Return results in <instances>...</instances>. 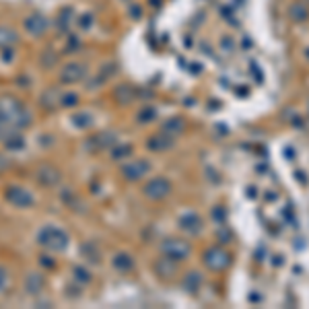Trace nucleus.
Instances as JSON below:
<instances>
[{"instance_id":"f257e3e1","label":"nucleus","mask_w":309,"mask_h":309,"mask_svg":"<svg viewBox=\"0 0 309 309\" xmlns=\"http://www.w3.org/2000/svg\"><path fill=\"white\" fill-rule=\"evenodd\" d=\"M40 243L45 247H50V249H64L68 246V237L64 235L60 229L48 227V229H43L40 233Z\"/></svg>"},{"instance_id":"f03ea898","label":"nucleus","mask_w":309,"mask_h":309,"mask_svg":"<svg viewBox=\"0 0 309 309\" xmlns=\"http://www.w3.org/2000/svg\"><path fill=\"white\" fill-rule=\"evenodd\" d=\"M163 254L167 256V260H184L190 254V246L180 239H169L163 243Z\"/></svg>"},{"instance_id":"7ed1b4c3","label":"nucleus","mask_w":309,"mask_h":309,"mask_svg":"<svg viewBox=\"0 0 309 309\" xmlns=\"http://www.w3.org/2000/svg\"><path fill=\"white\" fill-rule=\"evenodd\" d=\"M204 262H206V266L212 268V270H223V268L229 266L231 256L221 247H212L204 254Z\"/></svg>"},{"instance_id":"20e7f679","label":"nucleus","mask_w":309,"mask_h":309,"mask_svg":"<svg viewBox=\"0 0 309 309\" xmlns=\"http://www.w3.org/2000/svg\"><path fill=\"white\" fill-rule=\"evenodd\" d=\"M171 192V185L167 180H161V177H157V180H151L146 184V188H144V194L148 196V198H153V200H163L167 194Z\"/></svg>"},{"instance_id":"39448f33","label":"nucleus","mask_w":309,"mask_h":309,"mask_svg":"<svg viewBox=\"0 0 309 309\" xmlns=\"http://www.w3.org/2000/svg\"><path fill=\"white\" fill-rule=\"evenodd\" d=\"M27 29H29L31 33H43L45 31V27H48V21H45V19L41 17V15H33V17H29L27 19Z\"/></svg>"},{"instance_id":"423d86ee","label":"nucleus","mask_w":309,"mask_h":309,"mask_svg":"<svg viewBox=\"0 0 309 309\" xmlns=\"http://www.w3.org/2000/svg\"><path fill=\"white\" fill-rule=\"evenodd\" d=\"M146 171H148V163H144V161H134V165H128L126 169H124L126 177H132V180L143 177Z\"/></svg>"},{"instance_id":"0eeeda50","label":"nucleus","mask_w":309,"mask_h":309,"mask_svg":"<svg viewBox=\"0 0 309 309\" xmlns=\"http://www.w3.org/2000/svg\"><path fill=\"white\" fill-rule=\"evenodd\" d=\"M180 225L184 229H188V231H192V233H198L200 231V225H202V221L196 217V214H184V217L180 219Z\"/></svg>"},{"instance_id":"6e6552de","label":"nucleus","mask_w":309,"mask_h":309,"mask_svg":"<svg viewBox=\"0 0 309 309\" xmlns=\"http://www.w3.org/2000/svg\"><path fill=\"white\" fill-rule=\"evenodd\" d=\"M82 74H85V68L77 66V64H70L68 68H64V72H62V81H79Z\"/></svg>"},{"instance_id":"1a4fd4ad","label":"nucleus","mask_w":309,"mask_h":309,"mask_svg":"<svg viewBox=\"0 0 309 309\" xmlns=\"http://www.w3.org/2000/svg\"><path fill=\"white\" fill-rule=\"evenodd\" d=\"M200 283H202L200 274H196V272H190L188 276H185V280H184V287L188 288L190 293H196V291H198V287H200Z\"/></svg>"},{"instance_id":"9d476101","label":"nucleus","mask_w":309,"mask_h":309,"mask_svg":"<svg viewBox=\"0 0 309 309\" xmlns=\"http://www.w3.org/2000/svg\"><path fill=\"white\" fill-rule=\"evenodd\" d=\"M114 264H118L120 268H132L134 264H132V258H128V256H120Z\"/></svg>"},{"instance_id":"9b49d317","label":"nucleus","mask_w":309,"mask_h":309,"mask_svg":"<svg viewBox=\"0 0 309 309\" xmlns=\"http://www.w3.org/2000/svg\"><path fill=\"white\" fill-rule=\"evenodd\" d=\"M182 126H184L182 120H169V122H167V128H165V130H171V132H180Z\"/></svg>"}]
</instances>
